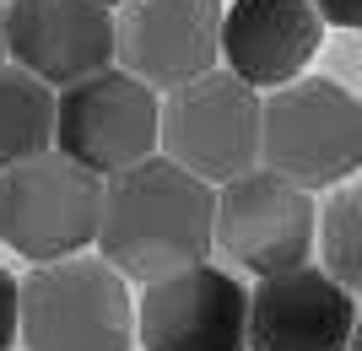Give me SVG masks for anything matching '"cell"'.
<instances>
[{
  "label": "cell",
  "mask_w": 362,
  "mask_h": 351,
  "mask_svg": "<svg viewBox=\"0 0 362 351\" xmlns=\"http://www.w3.org/2000/svg\"><path fill=\"white\" fill-rule=\"evenodd\" d=\"M11 60L54 92L119 65V16L103 0H6Z\"/></svg>",
  "instance_id": "obj_9"
},
{
  "label": "cell",
  "mask_w": 362,
  "mask_h": 351,
  "mask_svg": "<svg viewBox=\"0 0 362 351\" xmlns=\"http://www.w3.org/2000/svg\"><path fill=\"white\" fill-rule=\"evenodd\" d=\"M346 351H362V308H357V330H351V346Z\"/></svg>",
  "instance_id": "obj_18"
},
{
  "label": "cell",
  "mask_w": 362,
  "mask_h": 351,
  "mask_svg": "<svg viewBox=\"0 0 362 351\" xmlns=\"http://www.w3.org/2000/svg\"><path fill=\"white\" fill-rule=\"evenodd\" d=\"M325 28H362V0H314Z\"/></svg>",
  "instance_id": "obj_16"
},
{
  "label": "cell",
  "mask_w": 362,
  "mask_h": 351,
  "mask_svg": "<svg viewBox=\"0 0 362 351\" xmlns=\"http://www.w3.org/2000/svg\"><path fill=\"white\" fill-rule=\"evenodd\" d=\"M54 130H60V92L6 60L0 65V173L54 152Z\"/></svg>",
  "instance_id": "obj_13"
},
{
  "label": "cell",
  "mask_w": 362,
  "mask_h": 351,
  "mask_svg": "<svg viewBox=\"0 0 362 351\" xmlns=\"http://www.w3.org/2000/svg\"><path fill=\"white\" fill-rule=\"evenodd\" d=\"M265 146V97L233 71L189 81L163 97V157L206 184H233L259 168Z\"/></svg>",
  "instance_id": "obj_5"
},
{
  "label": "cell",
  "mask_w": 362,
  "mask_h": 351,
  "mask_svg": "<svg viewBox=\"0 0 362 351\" xmlns=\"http://www.w3.org/2000/svg\"><path fill=\"white\" fill-rule=\"evenodd\" d=\"M108 179L71 162L65 152H44L33 162L0 173V244L33 265L71 260L103 232Z\"/></svg>",
  "instance_id": "obj_3"
},
{
  "label": "cell",
  "mask_w": 362,
  "mask_h": 351,
  "mask_svg": "<svg viewBox=\"0 0 362 351\" xmlns=\"http://www.w3.org/2000/svg\"><path fill=\"white\" fill-rule=\"evenodd\" d=\"M22 340V281L0 265V351H11Z\"/></svg>",
  "instance_id": "obj_15"
},
{
  "label": "cell",
  "mask_w": 362,
  "mask_h": 351,
  "mask_svg": "<svg viewBox=\"0 0 362 351\" xmlns=\"http://www.w3.org/2000/svg\"><path fill=\"white\" fill-rule=\"evenodd\" d=\"M319 254L346 292H362V184L335 189L319 211Z\"/></svg>",
  "instance_id": "obj_14"
},
{
  "label": "cell",
  "mask_w": 362,
  "mask_h": 351,
  "mask_svg": "<svg viewBox=\"0 0 362 351\" xmlns=\"http://www.w3.org/2000/svg\"><path fill=\"white\" fill-rule=\"evenodd\" d=\"M103 6H119V11H124V6H130V0H103Z\"/></svg>",
  "instance_id": "obj_19"
},
{
  "label": "cell",
  "mask_w": 362,
  "mask_h": 351,
  "mask_svg": "<svg viewBox=\"0 0 362 351\" xmlns=\"http://www.w3.org/2000/svg\"><path fill=\"white\" fill-rule=\"evenodd\" d=\"M259 168L303 189H335L362 168V97L330 76H303L265 92V146Z\"/></svg>",
  "instance_id": "obj_4"
},
{
  "label": "cell",
  "mask_w": 362,
  "mask_h": 351,
  "mask_svg": "<svg viewBox=\"0 0 362 351\" xmlns=\"http://www.w3.org/2000/svg\"><path fill=\"white\" fill-rule=\"evenodd\" d=\"M130 275L103 254H71L22 275V351H130Z\"/></svg>",
  "instance_id": "obj_2"
},
{
  "label": "cell",
  "mask_w": 362,
  "mask_h": 351,
  "mask_svg": "<svg viewBox=\"0 0 362 351\" xmlns=\"http://www.w3.org/2000/svg\"><path fill=\"white\" fill-rule=\"evenodd\" d=\"M54 152L92 168L98 179L130 173L136 162L163 152V97L124 65H108L98 76L60 92V130Z\"/></svg>",
  "instance_id": "obj_6"
},
{
  "label": "cell",
  "mask_w": 362,
  "mask_h": 351,
  "mask_svg": "<svg viewBox=\"0 0 362 351\" xmlns=\"http://www.w3.org/2000/svg\"><path fill=\"white\" fill-rule=\"evenodd\" d=\"M357 303L325 265L259 275L249 292V351H346Z\"/></svg>",
  "instance_id": "obj_11"
},
{
  "label": "cell",
  "mask_w": 362,
  "mask_h": 351,
  "mask_svg": "<svg viewBox=\"0 0 362 351\" xmlns=\"http://www.w3.org/2000/svg\"><path fill=\"white\" fill-rule=\"evenodd\" d=\"M98 249L130 281L195 270L216 249V184L195 179L173 157H146L130 173H114L103 195Z\"/></svg>",
  "instance_id": "obj_1"
},
{
  "label": "cell",
  "mask_w": 362,
  "mask_h": 351,
  "mask_svg": "<svg viewBox=\"0 0 362 351\" xmlns=\"http://www.w3.org/2000/svg\"><path fill=\"white\" fill-rule=\"evenodd\" d=\"M222 16V0H130L119 11V65L168 97L216 71Z\"/></svg>",
  "instance_id": "obj_10"
},
{
  "label": "cell",
  "mask_w": 362,
  "mask_h": 351,
  "mask_svg": "<svg viewBox=\"0 0 362 351\" xmlns=\"http://www.w3.org/2000/svg\"><path fill=\"white\" fill-rule=\"evenodd\" d=\"M136 335L146 351H249V287L211 260L163 275L141 292Z\"/></svg>",
  "instance_id": "obj_8"
},
{
  "label": "cell",
  "mask_w": 362,
  "mask_h": 351,
  "mask_svg": "<svg viewBox=\"0 0 362 351\" xmlns=\"http://www.w3.org/2000/svg\"><path fill=\"white\" fill-rule=\"evenodd\" d=\"M216 249L249 275H281L319 249L314 189L255 168L216 189Z\"/></svg>",
  "instance_id": "obj_7"
},
{
  "label": "cell",
  "mask_w": 362,
  "mask_h": 351,
  "mask_svg": "<svg viewBox=\"0 0 362 351\" xmlns=\"http://www.w3.org/2000/svg\"><path fill=\"white\" fill-rule=\"evenodd\" d=\"M325 16L314 0H233L222 16V65L255 92L303 81L319 54Z\"/></svg>",
  "instance_id": "obj_12"
},
{
  "label": "cell",
  "mask_w": 362,
  "mask_h": 351,
  "mask_svg": "<svg viewBox=\"0 0 362 351\" xmlns=\"http://www.w3.org/2000/svg\"><path fill=\"white\" fill-rule=\"evenodd\" d=\"M11 60V38H6V0H0V65Z\"/></svg>",
  "instance_id": "obj_17"
}]
</instances>
